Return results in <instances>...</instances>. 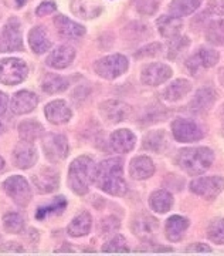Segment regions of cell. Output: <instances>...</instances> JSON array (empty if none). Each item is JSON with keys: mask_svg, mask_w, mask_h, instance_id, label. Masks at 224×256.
I'll use <instances>...</instances> for the list:
<instances>
[{"mask_svg": "<svg viewBox=\"0 0 224 256\" xmlns=\"http://www.w3.org/2000/svg\"><path fill=\"white\" fill-rule=\"evenodd\" d=\"M99 190L107 192L109 195L122 196L128 191V185L124 180L122 172V161L119 158H109L97 165L95 180Z\"/></svg>", "mask_w": 224, "mask_h": 256, "instance_id": "6da1fadb", "label": "cell"}, {"mask_svg": "<svg viewBox=\"0 0 224 256\" xmlns=\"http://www.w3.org/2000/svg\"><path fill=\"white\" fill-rule=\"evenodd\" d=\"M97 165L90 156L75 158L68 168V186L77 195H85L90 191L91 184L95 180Z\"/></svg>", "mask_w": 224, "mask_h": 256, "instance_id": "7a4b0ae2", "label": "cell"}, {"mask_svg": "<svg viewBox=\"0 0 224 256\" xmlns=\"http://www.w3.org/2000/svg\"><path fill=\"white\" fill-rule=\"evenodd\" d=\"M215 154L207 146L198 148H185L179 151L176 156V162L180 168L189 175H199L206 172L212 166Z\"/></svg>", "mask_w": 224, "mask_h": 256, "instance_id": "3957f363", "label": "cell"}, {"mask_svg": "<svg viewBox=\"0 0 224 256\" xmlns=\"http://www.w3.org/2000/svg\"><path fill=\"white\" fill-rule=\"evenodd\" d=\"M28 76V67L24 60L17 57H9L0 60V84L17 86Z\"/></svg>", "mask_w": 224, "mask_h": 256, "instance_id": "277c9868", "label": "cell"}, {"mask_svg": "<svg viewBox=\"0 0 224 256\" xmlns=\"http://www.w3.org/2000/svg\"><path fill=\"white\" fill-rule=\"evenodd\" d=\"M128 58L122 54H112L99 58L94 64V70L99 77L105 80H114L121 77L128 70Z\"/></svg>", "mask_w": 224, "mask_h": 256, "instance_id": "5b68a950", "label": "cell"}, {"mask_svg": "<svg viewBox=\"0 0 224 256\" xmlns=\"http://www.w3.org/2000/svg\"><path fill=\"white\" fill-rule=\"evenodd\" d=\"M23 34L20 22L16 18H11L4 24L0 36V52L7 53V52H23Z\"/></svg>", "mask_w": 224, "mask_h": 256, "instance_id": "8992f818", "label": "cell"}, {"mask_svg": "<svg viewBox=\"0 0 224 256\" xmlns=\"http://www.w3.org/2000/svg\"><path fill=\"white\" fill-rule=\"evenodd\" d=\"M3 190L18 206H26L31 200V188L26 178L20 175H13L3 182Z\"/></svg>", "mask_w": 224, "mask_h": 256, "instance_id": "52a82bcc", "label": "cell"}, {"mask_svg": "<svg viewBox=\"0 0 224 256\" xmlns=\"http://www.w3.org/2000/svg\"><path fill=\"white\" fill-rule=\"evenodd\" d=\"M43 150L45 156L51 162H60L67 158L70 152V146L67 138L61 134H48L43 140Z\"/></svg>", "mask_w": 224, "mask_h": 256, "instance_id": "ba28073f", "label": "cell"}, {"mask_svg": "<svg viewBox=\"0 0 224 256\" xmlns=\"http://www.w3.org/2000/svg\"><path fill=\"white\" fill-rule=\"evenodd\" d=\"M190 190L205 200H215L216 196L224 190V178L219 176V175L198 178L190 184Z\"/></svg>", "mask_w": 224, "mask_h": 256, "instance_id": "9c48e42d", "label": "cell"}, {"mask_svg": "<svg viewBox=\"0 0 224 256\" xmlns=\"http://www.w3.org/2000/svg\"><path fill=\"white\" fill-rule=\"evenodd\" d=\"M99 112L105 121L111 124H117L129 118L131 107L121 100H108L99 106Z\"/></svg>", "mask_w": 224, "mask_h": 256, "instance_id": "30bf717a", "label": "cell"}, {"mask_svg": "<svg viewBox=\"0 0 224 256\" xmlns=\"http://www.w3.org/2000/svg\"><path fill=\"white\" fill-rule=\"evenodd\" d=\"M172 131L179 142H195L203 138V131L198 124L185 118H178L172 122Z\"/></svg>", "mask_w": 224, "mask_h": 256, "instance_id": "8fae6325", "label": "cell"}, {"mask_svg": "<svg viewBox=\"0 0 224 256\" xmlns=\"http://www.w3.org/2000/svg\"><path fill=\"white\" fill-rule=\"evenodd\" d=\"M33 185L40 194H50L58 188L60 176L58 172L51 166H41L36 174L33 175Z\"/></svg>", "mask_w": 224, "mask_h": 256, "instance_id": "7c38bea8", "label": "cell"}, {"mask_svg": "<svg viewBox=\"0 0 224 256\" xmlns=\"http://www.w3.org/2000/svg\"><path fill=\"white\" fill-rule=\"evenodd\" d=\"M172 77V68L168 64H148L141 73V82L146 86H161Z\"/></svg>", "mask_w": 224, "mask_h": 256, "instance_id": "4fadbf2b", "label": "cell"}, {"mask_svg": "<svg viewBox=\"0 0 224 256\" xmlns=\"http://www.w3.org/2000/svg\"><path fill=\"white\" fill-rule=\"evenodd\" d=\"M219 62V53L216 50H210V48H200L198 53L189 57L186 62V67L190 70L192 74H196L205 68H210L216 66Z\"/></svg>", "mask_w": 224, "mask_h": 256, "instance_id": "5bb4252c", "label": "cell"}, {"mask_svg": "<svg viewBox=\"0 0 224 256\" xmlns=\"http://www.w3.org/2000/svg\"><path fill=\"white\" fill-rule=\"evenodd\" d=\"M44 116L54 126H61L71 120L72 111L64 100H54L45 106Z\"/></svg>", "mask_w": 224, "mask_h": 256, "instance_id": "9a60e30c", "label": "cell"}, {"mask_svg": "<svg viewBox=\"0 0 224 256\" xmlns=\"http://www.w3.org/2000/svg\"><path fill=\"white\" fill-rule=\"evenodd\" d=\"M13 158H14V164L17 165L20 170H28L36 164L37 158H38L36 146L28 141L21 140V142H18L14 148Z\"/></svg>", "mask_w": 224, "mask_h": 256, "instance_id": "2e32d148", "label": "cell"}, {"mask_svg": "<svg viewBox=\"0 0 224 256\" xmlns=\"http://www.w3.org/2000/svg\"><path fill=\"white\" fill-rule=\"evenodd\" d=\"M38 104V97L34 92H16L11 97V102H10V110L13 111L16 116H23V114H28L34 110Z\"/></svg>", "mask_w": 224, "mask_h": 256, "instance_id": "e0dca14e", "label": "cell"}, {"mask_svg": "<svg viewBox=\"0 0 224 256\" xmlns=\"http://www.w3.org/2000/svg\"><path fill=\"white\" fill-rule=\"evenodd\" d=\"M75 58V50L71 46H58L45 58V64L55 70L67 68Z\"/></svg>", "mask_w": 224, "mask_h": 256, "instance_id": "ac0fdd59", "label": "cell"}, {"mask_svg": "<svg viewBox=\"0 0 224 256\" xmlns=\"http://www.w3.org/2000/svg\"><path fill=\"white\" fill-rule=\"evenodd\" d=\"M109 144H111V148L115 151V152H119V154H126L129 151L134 150L135 144H136V137L132 131L129 130H118V131H114L111 134V138H109Z\"/></svg>", "mask_w": 224, "mask_h": 256, "instance_id": "d6986e66", "label": "cell"}, {"mask_svg": "<svg viewBox=\"0 0 224 256\" xmlns=\"http://www.w3.org/2000/svg\"><path fill=\"white\" fill-rule=\"evenodd\" d=\"M54 24L57 28L58 34L64 38H80L85 34L84 26L72 22L71 18H65L64 14H57L54 18Z\"/></svg>", "mask_w": 224, "mask_h": 256, "instance_id": "ffe728a7", "label": "cell"}, {"mask_svg": "<svg viewBox=\"0 0 224 256\" xmlns=\"http://www.w3.org/2000/svg\"><path fill=\"white\" fill-rule=\"evenodd\" d=\"M129 174L138 181L148 180L155 174V164L149 156H136L129 164Z\"/></svg>", "mask_w": 224, "mask_h": 256, "instance_id": "44dd1931", "label": "cell"}, {"mask_svg": "<svg viewBox=\"0 0 224 256\" xmlns=\"http://www.w3.org/2000/svg\"><path fill=\"white\" fill-rule=\"evenodd\" d=\"M28 44L36 54H43V53L50 50L51 38H50L44 28L37 26V28H31L28 33Z\"/></svg>", "mask_w": 224, "mask_h": 256, "instance_id": "7402d4cb", "label": "cell"}, {"mask_svg": "<svg viewBox=\"0 0 224 256\" xmlns=\"http://www.w3.org/2000/svg\"><path fill=\"white\" fill-rule=\"evenodd\" d=\"M158 220L149 215H141L132 222V230L138 238L148 240L156 234L158 230Z\"/></svg>", "mask_w": 224, "mask_h": 256, "instance_id": "603a6c76", "label": "cell"}, {"mask_svg": "<svg viewBox=\"0 0 224 256\" xmlns=\"http://www.w3.org/2000/svg\"><path fill=\"white\" fill-rule=\"evenodd\" d=\"M71 10L82 18H94L102 12V4L98 0H72Z\"/></svg>", "mask_w": 224, "mask_h": 256, "instance_id": "cb8c5ba5", "label": "cell"}, {"mask_svg": "<svg viewBox=\"0 0 224 256\" xmlns=\"http://www.w3.org/2000/svg\"><path fill=\"white\" fill-rule=\"evenodd\" d=\"M91 225H92V218L87 210H84L70 222V225L67 226V232L72 238H81L90 234Z\"/></svg>", "mask_w": 224, "mask_h": 256, "instance_id": "d4e9b609", "label": "cell"}, {"mask_svg": "<svg viewBox=\"0 0 224 256\" xmlns=\"http://www.w3.org/2000/svg\"><path fill=\"white\" fill-rule=\"evenodd\" d=\"M158 28L162 36L173 40L179 36L182 30V20L178 16H162L158 18Z\"/></svg>", "mask_w": 224, "mask_h": 256, "instance_id": "484cf974", "label": "cell"}, {"mask_svg": "<svg viewBox=\"0 0 224 256\" xmlns=\"http://www.w3.org/2000/svg\"><path fill=\"white\" fill-rule=\"evenodd\" d=\"M189 220L180 215H173L169 220H166V236L172 242H178L183 238L185 230L188 229Z\"/></svg>", "mask_w": 224, "mask_h": 256, "instance_id": "4316f807", "label": "cell"}, {"mask_svg": "<svg viewBox=\"0 0 224 256\" xmlns=\"http://www.w3.org/2000/svg\"><path fill=\"white\" fill-rule=\"evenodd\" d=\"M44 132V127L36 120H26L18 126V136L23 141L28 142H34L36 140L43 137Z\"/></svg>", "mask_w": 224, "mask_h": 256, "instance_id": "83f0119b", "label": "cell"}, {"mask_svg": "<svg viewBox=\"0 0 224 256\" xmlns=\"http://www.w3.org/2000/svg\"><path fill=\"white\" fill-rule=\"evenodd\" d=\"M190 90H192L190 82L180 78V80H176V82H172L171 86H168L165 88V92H162V96H163V98L166 101H172L173 102V101L182 100L185 96H188Z\"/></svg>", "mask_w": 224, "mask_h": 256, "instance_id": "f1b7e54d", "label": "cell"}, {"mask_svg": "<svg viewBox=\"0 0 224 256\" xmlns=\"http://www.w3.org/2000/svg\"><path fill=\"white\" fill-rule=\"evenodd\" d=\"M216 101V92L212 88H203L196 94L195 100L192 101V111L200 114V112H206L209 108L213 107Z\"/></svg>", "mask_w": 224, "mask_h": 256, "instance_id": "f546056e", "label": "cell"}, {"mask_svg": "<svg viewBox=\"0 0 224 256\" xmlns=\"http://www.w3.org/2000/svg\"><path fill=\"white\" fill-rule=\"evenodd\" d=\"M151 208L158 214H166L168 210H171L173 205V196L168 191L161 190V191L153 192L149 198Z\"/></svg>", "mask_w": 224, "mask_h": 256, "instance_id": "4dcf8cb0", "label": "cell"}, {"mask_svg": "<svg viewBox=\"0 0 224 256\" xmlns=\"http://www.w3.org/2000/svg\"><path fill=\"white\" fill-rule=\"evenodd\" d=\"M70 86V80L61 77V76H55V74H50L45 77V80L41 84L43 92L47 94H57V92H63L68 88Z\"/></svg>", "mask_w": 224, "mask_h": 256, "instance_id": "1f68e13d", "label": "cell"}, {"mask_svg": "<svg viewBox=\"0 0 224 256\" xmlns=\"http://www.w3.org/2000/svg\"><path fill=\"white\" fill-rule=\"evenodd\" d=\"M202 0H173L171 3V13L173 16L183 18L196 12Z\"/></svg>", "mask_w": 224, "mask_h": 256, "instance_id": "d6a6232c", "label": "cell"}, {"mask_svg": "<svg viewBox=\"0 0 224 256\" xmlns=\"http://www.w3.org/2000/svg\"><path fill=\"white\" fill-rule=\"evenodd\" d=\"M67 206V200L64 196H57L54 198L51 205H45V206H40L36 212V218L38 220H45L50 215H60L63 214V210Z\"/></svg>", "mask_w": 224, "mask_h": 256, "instance_id": "836d02e7", "label": "cell"}, {"mask_svg": "<svg viewBox=\"0 0 224 256\" xmlns=\"http://www.w3.org/2000/svg\"><path fill=\"white\" fill-rule=\"evenodd\" d=\"M168 138L163 131H152L149 132L146 137L144 138V148L149 150V151H155V152H161L162 150L166 146Z\"/></svg>", "mask_w": 224, "mask_h": 256, "instance_id": "e575fe53", "label": "cell"}, {"mask_svg": "<svg viewBox=\"0 0 224 256\" xmlns=\"http://www.w3.org/2000/svg\"><path fill=\"white\" fill-rule=\"evenodd\" d=\"M206 38L209 43L220 46L224 43V20H216L209 24L206 32Z\"/></svg>", "mask_w": 224, "mask_h": 256, "instance_id": "d590c367", "label": "cell"}, {"mask_svg": "<svg viewBox=\"0 0 224 256\" xmlns=\"http://www.w3.org/2000/svg\"><path fill=\"white\" fill-rule=\"evenodd\" d=\"M3 226L10 234H20L24 228V220L17 212H9L3 216Z\"/></svg>", "mask_w": 224, "mask_h": 256, "instance_id": "8d00e7d4", "label": "cell"}, {"mask_svg": "<svg viewBox=\"0 0 224 256\" xmlns=\"http://www.w3.org/2000/svg\"><path fill=\"white\" fill-rule=\"evenodd\" d=\"M207 236L212 242H215L217 245H224V220H213L209 229H207Z\"/></svg>", "mask_w": 224, "mask_h": 256, "instance_id": "74e56055", "label": "cell"}, {"mask_svg": "<svg viewBox=\"0 0 224 256\" xmlns=\"http://www.w3.org/2000/svg\"><path fill=\"white\" fill-rule=\"evenodd\" d=\"M190 40L189 37H176L171 40V47H169V58H178L189 46Z\"/></svg>", "mask_w": 224, "mask_h": 256, "instance_id": "f35d334b", "label": "cell"}, {"mask_svg": "<svg viewBox=\"0 0 224 256\" xmlns=\"http://www.w3.org/2000/svg\"><path fill=\"white\" fill-rule=\"evenodd\" d=\"M104 252H128L129 249L126 246V240L122 235H117L111 240H108L107 244L102 248Z\"/></svg>", "mask_w": 224, "mask_h": 256, "instance_id": "ab89813d", "label": "cell"}, {"mask_svg": "<svg viewBox=\"0 0 224 256\" xmlns=\"http://www.w3.org/2000/svg\"><path fill=\"white\" fill-rule=\"evenodd\" d=\"M118 228H119V220L114 216H108L104 220H101L99 224V234L102 236H107V235H111L114 232H117Z\"/></svg>", "mask_w": 224, "mask_h": 256, "instance_id": "60d3db41", "label": "cell"}, {"mask_svg": "<svg viewBox=\"0 0 224 256\" xmlns=\"http://www.w3.org/2000/svg\"><path fill=\"white\" fill-rule=\"evenodd\" d=\"M162 50V46L159 43H152V44H148L144 48H141L139 52L135 53L136 58H145V57H153V56L159 54Z\"/></svg>", "mask_w": 224, "mask_h": 256, "instance_id": "b9f144b4", "label": "cell"}, {"mask_svg": "<svg viewBox=\"0 0 224 256\" xmlns=\"http://www.w3.org/2000/svg\"><path fill=\"white\" fill-rule=\"evenodd\" d=\"M55 10H57V4H55L54 2H43V3H40V6L37 8L36 14L41 18V16L51 14Z\"/></svg>", "mask_w": 224, "mask_h": 256, "instance_id": "7bdbcfd3", "label": "cell"}, {"mask_svg": "<svg viewBox=\"0 0 224 256\" xmlns=\"http://www.w3.org/2000/svg\"><path fill=\"white\" fill-rule=\"evenodd\" d=\"M209 10L216 16H224V0H210Z\"/></svg>", "mask_w": 224, "mask_h": 256, "instance_id": "ee69618b", "label": "cell"}, {"mask_svg": "<svg viewBox=\"0 0 224 256\" xmlns=\"http://www.w3.org/2000/svg\"><path fill=\"white\" fill-rule=\"evenodd\" d=\"M0 252H24V249L16 242H7L0 246Z\"/></svg>", "mask_w": 224, "mask_h": 256, "instance_id": "f6af8a7d", "label": "cell"}, {"mask_svg": "<svg viewBox=\"0 0 224 256\" xmlns=\"http://www.w3.org/2000/svg\"><path fill=\"white\" fill-rule=\"evenodd\" d=\"M188 252H212V249L206 246L205 244H193L192 246H189L186 249Z\"/></svg>", "mask_w": 224, "mask_h": 256, "instance_id": "bcb514c9", "label": "cell"}, {"mask_svg": "<svg viewBox=\"0 0 224 256\" xmlns=\"http://www.w3.org/2000/svg\"><path fill=\"white\" fill-rule=\"evenodd\" d=\"M7 104H9V97L3 92H0V116L4 114V111L7 108Z\"/></svg>", "mask_w": 224, "mask_h": 256, "instance_id": "7dc6e473", "label": "cell"}, {"mask_svg": "<svg viewBox=\"0 0 224 256\" xmlns=\"http://www.w3.org/2000/svg\"><path fill=\"white\" fill-rule=\"evenodd\" d=\"M219 82H222V86L224 87V67L219 72Z\"/></svg>", "mask_w": 224, "mask_h": 256, "instance_id": "c3c4849f", "label": "cell"}, {"mask_svg": "<svg viewBox=\"0 0 224 256\" xmlns=\"http://www.w3.org/2000/svg\"><path fill=\"white\" fill-rule=\"evenodd\" d=\"M24 3H26V0H16V4H17V8L24 6Z\"/></svg>", "mask_w": 224, "mask_h": 256, "instance_id": "681fc988", "label": "cell"}, {"mask_svg": "<svg viewBox=\"0 0 224 256\" xmlns=\"http://www.w3.org/2000/svg\"><path fill=\"white\" fill-rule=\"evenodd\" d=\"M3 170H4V160L0 156V172H1Z\"/></svg>", "mask_w": 224, "mask_h": 256, "instance_id": "f907efd6", "label": "cell"}, {"mask_svg": "<svg viewBox=\"0 0 224 256\" xmlns=\"http://www.w3.org/2000/svg\"><path fill=\"white\" fill-rule=\"evenodd\" d=\"M3 131H4V127H3V126H1V124H0V136H1V134H3Z\"/></svg>", "mask_w": 224, "mask_h": 256, "instance_id": "816d5d0a", "label": "cell"}]
</instances>
